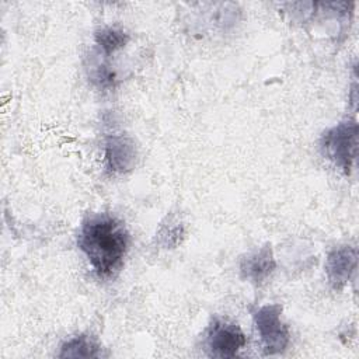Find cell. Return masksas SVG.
Returning <instances> with one entry per match:
<instances>
[{
	"label": "cell",
	"mask_w": 359,
	"mask_h": 359,
	"mask_svg": "<svg viewBox=\"0 0 359 359\" xmlns=\"http://www.w3.org/2000/svg\"><path fill=\"white\" fill-rule=\"evenodd\" d=\"M282 306L265 304L254 313V323L265 355H276L286 349L290 339L289 327L282 321Z\"/></svg>",
	"instance_id": "3957f363"
},
{
	"label": "cell",
	"mask_w": 359,
	"mask_h": 359,
	"mask_svg": "<svg viewBox=\"0 0 359 359\" xmlns=\"http://www.w3.org/2000/svg\"><path fill=\"white\" fill-rule=\"evenodd\" d=\"M358 264V252L352 245H339L331 250L325 258V273L330 285L341 290L352 279Z\"/></svg>",
	"instance_id": "5b68a950"
},
{
	"label": "cell",
	"mask_w": 359,
	"mask_h": 359,
	"mask_svg": "<svg viewBox=\"0 0 359 359\" xmlns=\"http://www.w3.org/2000/svg\"><path fill=\"white\" fill-rule=\"evenodd\" d=\"M275 258L269 244L252 251L251 254L241 258L240 262V275L243 279L261 285L265 282L275 269Z\"/></svg>",
	"instance_id": "52a82bcc"
},
{
	"label": "cell",
	"mask_w": 359,
	"mask_h": 359,
	"mask_svg": "<svg viewBox=\"0 0 359 359\" xmlns=\"http://www.w3.org/2000/svg\"><path fill=\"white\" fill-rule=\"evenodd\" d=\"M129 41V35L118 28L105 27L95 32V43L100 46L104 55H111L123 48Z\"/></svg>",
	"instance_id": "9c48e42d"
},
{
	"label": "cell",
	"mask_w": 359,
	"mask_h": 359,
	"mask_svg": "<svg viewBox=\"0 0 359 359\" xmlns=\"http://www.w3.org/2000/svg\"><path fill=\"white\" fill-rule=\"evenodd\" d=\"M321 150L335 167L349 174L353 168L358 151V123L344 121L332 126L321 136Z\"/></svg>",
	"instance_id": "7a4b0ae2"
},
{
	"label": "cell",
	"mask_w": 359,
	"mask_h": 359,
	"mask_svg": "<svg viewBox=\"0 0 359 359\" xmlns=\"http://www.w3.org/2000/svg\"><path fill=\"white\" fill-rule=\"evenodd\" d=\"M184 226L177 217H165V222L161 223L157 231V241L164 248H172L178 245L184 237Z\"/></svg>",
	"instance_id": "30bf717a"
},
{
	"label": "cell",
	"mask_w": 359,
	"mask_h": 359,
	"mask_svg": "<svg viewBox=\"0 0 359 359\" xmlns=\"http://www.w3.org/2000/svg\"><path fill=\"white\" fill-rule=\"evenodd\" d=\"M59 358H100L101 348L100 345L88 335H77L60 346Z\"/></svg>",
	"instance_id": "ba28073f"
},
{
	"label": "cell",
	"mask_w": 359,
	"mask_h": 359,
	"mask_svg": "<svg viewBox=\"0 0 359 359\" xmlns=\"http://www.w3.org/2000/svg\"><path fill=\"white\" fill-rule=\"evenodd\" d=\"M247 344L241 328L227 320L215 318L208 328L206 349L213 358H234Z\"/></svg>",
	"instance_id": "277c9868"
},
{
	"label": "cell",
	"mask_w": 359,
	"mask_h": 359,
	"mask_svg": "<svg viewBox=\"0 0 359 359\" xmlns=\"http://www.w3.org/2000/svg\"><path fill=\"white\" fill-rule=\"evenodd\" d=\"M135 142L122 133L109 135L105 140V167L112 174L130 171L136 164Z\"/></svg>",
	"instance_id": "8992f818"
},
{
	"label": "cell",
	"mask_w": 359,
	"mask_h": 359,
	"mask_svg": "<svg viewBox=\"0 0 359 359\" xmlns=\"http://www.w3.org/2000/svg\"><path fill=\"white\" fill-rule=\"evenodd\" d=\"M77 244L100 279L114 278L122 268L129 248V233L116 217L98 213L84 219Z\"/></svg>",
	"instance_id": "6da1fadb"
}]
</instances>
